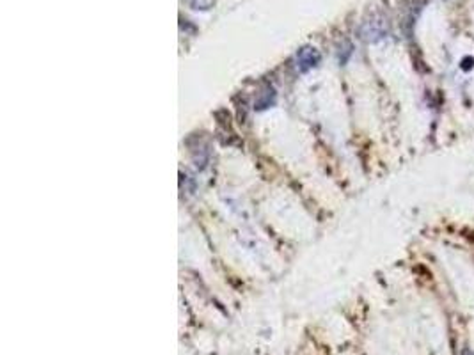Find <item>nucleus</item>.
Masks as SVG:
<instances>
[{
	"mask_svg": "<svg viewBox=\"0 0 474 355\" xmlns=\"http://www.w3.org/2000/svg\"><path fill=\"white\" fill-rule=\"evenodd\" d=\"M473 66H474V59L473 57H465L464 61H462V69H465V71H469Z\"/></svg>",
	"mask_w": 474,
	"mask_h": 355,
	"instance_id": "obj_1",
	"label": "nucleus"
},
{
	"mask_svg": "<svg viewBox=\"0 0 474 355\" xmlns=\"http://www.w3.org/2000/svg\"><path fill=\"white\" fill-rule=\"evenodd\" d=\"M462 355H474V352H471V350H467V348H465V350H462Z\"/></svg>",
	"mask_w": 474,
	"mask_h": 355,
	"instance_id": "obj_2",
	"label": "nucleus"
}]
</instances>
